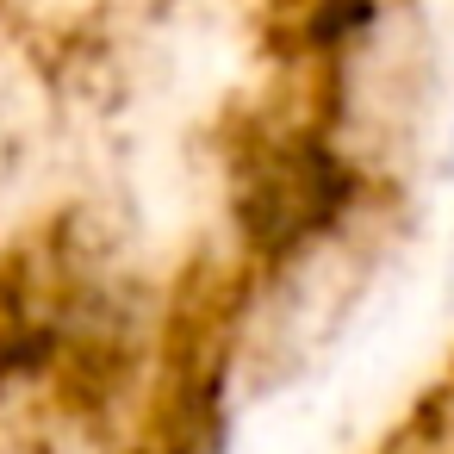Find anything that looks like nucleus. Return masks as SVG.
Instances as JSON below:
<instances>
[{
    "instance_id": "obj_2",
    "label": "nucleus",
    "mask_w": 454,
    "mask_h": 454,
    "mask_svg": "<svg viewBox=\"0 0 454 454\" xmlns=\"http://www.w3.org/2000/svg\"><path fill=\"white\" fill-rule=\"evenodd\" d=\"M373 13H380V0H311L305 38H311V51L342 57V51H355V44L373 32Z\"/></svg>"
},
{
    "instance_id": "obj_1",
    "label": "nucleus",
    "mask_w": 454,
    "mask_h": 454,
    "mask_svg": "<svg viewBox=\"0 0 454 454\" xmlns=\"http://www.w3.org/2000/svg\"><path fill=\"white\" fill-rule=\"evenodd\" d=\"M361 200V181L348 156L324 131L299 137H268L237 175V231L262 262H293L311 243H324Z\"/></svg>"
}]
</instances>
